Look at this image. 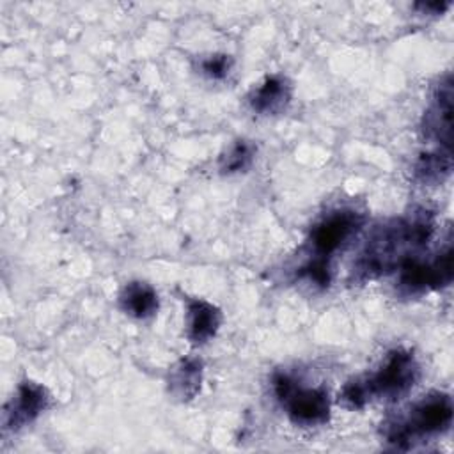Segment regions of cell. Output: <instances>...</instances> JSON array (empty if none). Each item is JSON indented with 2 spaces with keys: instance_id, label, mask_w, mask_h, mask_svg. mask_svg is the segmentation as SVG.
Here are the masks:
<instances>
[{
  "instance_id": "ba28073f",
  "label": "cell",
  "mask_w": 454,
  "mask_h": 454,
  "mask_svg": "<svg viewBox=\"0 0 454 454\" xmlns=\"http://www.w3.org/2000/svg\"><path fill=\"white\" fill-rule=\"evenodd\" d=\"M46 388L35 381H23L4 410V429L18 431L34 422L48 406Z\"/></svg>"
},
{
  "instance_id": "7a4b0ae2",
  "label": "cell",
  "mask_w": 454,
  "mask_h": 454,
  "mask_svg": "<svg viewBox=\"0 0 454 454\" xmlns=\"http://www.w3.org/2000/svg\"><path fill=\"white\" fill-rule=\"evenodd\" d=\"M364 215L353 207L328 211L314 223L307 239V262L298 277L325 289L332 282V257L362 229Z\"/></svg>"
},
{
  "instance_id": "52a82bcc",
  "label": "cell",
  "mask_w": 454,
  "mask_h": 454,
  "mask_svg": "<svg viewBox=\"0 0 454 454\" xmlns=\"http://www.w3.org/2000/svg\"><path fill=\"white\" fill-rule=\"evenodd\" d=\"M422 135L440 149L452 147V76L449 73L438 82L431 105L424 112Z\"/></svg>"
},
{
  "instance_id": "2e32d148",
  "label": "cell",
  "mask_w": 454,
  "mask_h": 454,
  "mask_svg": "<svg viewBox=\"0 0 454 454\" xmlns=\"http://www.w3.org/2000/svg\"><path fill=\"white\" fill-rule=\"evenodd\" d=\"M449 5H450V2H419L413 7L419 9L424 14L426 12L427 14H442V12H445L449 9Z\"/></svg>"
},
{
  "instance_id": "6da1fadb",
  "label": "cell",
  "mask_w": 454,
  "mask_h": 454,
  "mask_svg": "<svg viewBox=\"0 0 454 454\" xmlns=\"http://www.w3.org/2000/svg\"><path fill=\"white\" fill-rule=\"evenodd\" d=\"M434 234V216L426 207L392 218L376 227L360 250L351 277L356 282L380 278L399 270L429 243Z\"/></svg>"
},
{
  "instance_id": "30bf717a",
  "label": "cell",
  "mask_w": 454,
  "mask_h": 454,
  "mask_svg": "<svg viewBox=\"0 0 454 454\" xmlns=\"http://www.w3.org/2000/svg\"><path fill=\"white\" fill-rule=\"evenodd\" d=\"M291 101V85L280 74H271L262 80L259 87H255L250 96L248 103L250 108L261 115H277Z\"/></svg>"
},
{
  "instance_id": "5b68a950",
  "label": "cell",
  "mask_w": 454,
  "mask_h": 454,
  "mask_svg": "<svg viewBox=\"0 0 454 454\" xmlns=\"http://www.w3.org/2000/svg\"><path fill=\"white\" fill-rule=\"evenodd\" d=\"M271 385L278 403L293 424L314 427L328 422L330 397L323 387H303L286 372H277Z\"/></svg>"
},
{
  "instance_id": "4fadbf2b",
  "label": "cell",
  "mask_w": 454,
  "mask_h": 454,
  "mask_svg": "<svg viewBox=\"0 0 454 454\" xmlns=\"http://www.w3.org/2000/svg\"><path fill=\"white\" fill-rule=\"evenodd\" d=\"M452 170V153L445 149H436L422 153L413 167V176L422 184L443 183Z\"/></svg>"
},
{
  "instance_id": "7c38bea8",
  "label": "cell",
  "mask_w": 454,
  "mask_h": 454,
  "mask_svg": "<svg viewBox=\"0 0 454 454\" xmlns=\"http://www.w3.org/2000/svg\"><path fill=\"white\" fill-rule=\"evenodd\" d=\"M202 383V360L183 358L168 372V392L179 401L193 399Z\"/></svg>"
},
{
  "instance_id": "9a60e30c",
  "label": "cell",
  "mask_w": 454,
  "mask_h": 454,
  "mask_svg": "<svg viewBox=\"0 0 454 454\" xmlns=\"http://www.w3.org/2000/svg\"><path fill=\"white\" fill-rule=\"evenodd\" d=\"M200 73L211 80H222L229 74L231 67H232V59L225 53H215V55H207L204 59H200L199 62Z\"/></svg>"
},
{
  "instance_id": "8fae6325",
  "label": "cell",
  "mask_w": 454,
  "mask_h": 454,
  "mask_svg": "<svg viewBox=\"0 0 454 454\" xmlns=\"http://www.w3.org/2000/svg\"><path fill=\"white\" fill-rule=\"evenodd\" d=\"M119 305L124 314L135 319H147L156 314L160 307V300L151 284L142 280H133L121 289Z\"/></svg>"
},
{
  "instance_id": "3957f363",
  "label": "cell",
  "mask_w": 454,
  "mask_h": 454,
  "mask_svg": "<svg viewBox=\"0 0 454 454\" xmlns=\"http://www.w3.org/2000/svg\"><path fill=\"white\" fill-rule=\"evenodd\" d=\"M419 376L420 369L413 353L399 348L387 355L378 371L349 380L339 397L351 410H360L372 399L397 401L415 387Z\"/></svg>"
},
{
  "instance_id": "8992f818",
  "label": "cell",
  "mask_w": 454,
  "mask_h": 454,
  "mask_svg": "<svg viewBox=\"0 0 454 454\" xmlns=\"http://www.w3.org/2000/svg\"><path fill=\"white\" fill-rule=\"evenodd\" d=\"M450 282H452L450 239L433 259H420V255H415L399 268L397 286L406 294L442 289Z\"/></svg>"
},
{
  "instance_id": "5bb4252c",
  "label": "cell",
  "mask_w": 454,
  "mask_h": 454,
  "mask_svg": "<svg viewBox=\"0 0 454 454\" xmlns=\"http://www.w3.org/2000/svg\"><path fill=\"white\" fill-rule=\"evenodd\" d=\"M255 154V147L248 140H236L218 161V168L222 174H238L250 167Z\"/></svg>"
},
{
  "instance_id": "9c48e42d",
  "label": "cell",
  "mask_w": 454,
  "mask_h": 454,
  "mask_svg": "<svg viewBox=\"0 0 454 454\" xmlns=\"http://www.w3.org/2000/svg\"><path fill=\"white\" fill-rule=\"evenodd\" d=\"M222 323L220 310L200 298L186 300V337L193 344H204L218 332Z\"/></svg>"
},
{
  "instance_id": "277c9868",
  "label": "cell",
  "mask_w": 454,
  "mask_h": 454,
  "mask_svg": "<svg viewBox=\"0 0 454 454\" xmlns=\"http://www.w3.org/2000/svg\"><path fill=\"white\" fill-rule=\"evenodd\" d=\"M452 424V399L445 392H431L406 413L383 424V436L390 449L410 450L427 438L445 433Z\"/></svg>"
}]
</instances>
